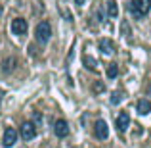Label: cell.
<instances>
[{"mask_svg": "<svg viewBox=\"0 0 151 148\" xmlns=\"http://www.w3.org/2000/svg\"><path fill=\"white\" fill-rule=\"evenodd\" d=\"M149 8H151V0H132L130 2V14L136 19H142L147 15Z\"/></svg>", "mask_w": 151, "mask_h": 148, "instance_id": "obj_1", "label": "cell"}, {"mask_svg": "<svg viewBox=\"0 0 151 148\" xmlns=\"http://www.w3.org/2000/svg\"><path fill=\"white\" fill-rule=\"evenodd\" d=\"M35 37H37L38 42H48L50 37H52V27L48 21H40L35 29Z\"/></svg>", "mask_w": 151, "mask_h": 148, "instance_id": "obj_2", "label": "cell"}, {"mask_svg": "<svg viewBox=\"0 0 151 148\" xmlns=\"http://www.w3.org/2000/svg\"><path fill=\"white\" fill-rule=\"evenodd\" d=\"M15 141H17V131L14 129V127H8L6 131H4V137H2V144L6 148H12L15 144Z\"/></svg>", "mask_w": 151, "mask_h": 148, "instance_id": "obj_3", "label": "cell"}, {"mask_svg": "<svg viewBox=\"0 0 151 148\" xmlns=\"http://www.w3.org/2000/svg\"><path fill=\"white\" fill-rule=\"evenodd\" d=\"M19 131H21V137L25 139V141H31V139L37 137V127H35V123H31V121H25Z\"/></svg>", "mask_w": 151, "mask_h": 148, "instance_id": "obj_4", "label": "cell"}, {"mask_svg": "<svg viewBox=\"0 0 151 148\" xmlns=\"http://www.w3.org/2000/svg\"><path fill=\"white\" fill-rule=\"evenodd\" d=\"M94 135H96L98 139H107L109 137V127H107V123L103 121V119H98L96 125H94Z\"/></svg>", "mask_w": 151, "mask_h": 148, "instance_id": "obj_5", "label": "cell"}, {"mask_svg": "<svg viewBox=\"0 0 151 148\" xmlns=\"http://www.w3.org/2000/svg\"><path fill=\"white\" fill-rule=\"evenodd\" d=\"M115 125H117V131H119V133H124V131L128 129V125H130V115L126 114V112H121V114L117 115Z\"/></svg>", "mask_w": 151, "mask_h": 148, "instance_id": "obj_6", "label": "cell"}, {"mask_svg": "<svg viewBox=\"0 0 151 148\" xmlns=\"http://www.w3.org/2000/svg\"><path fill=\"white\" fill-rule=\"evenodd\" d=\"M54 133L58 135L59 139H65L67 135H69V125H67L65 119H58V121L54 123Z\"/></svg>", "mask_w": 151, "mask_h": 148, "instance_id": "obj_7", "label": "cell"}, {"mask_svg": "<svg viewBox=\"0 0 151 148\" xmlns=\"http://www.w3.org/2000/svg\"><path fill=\"white\" fill-rule=\"evenodd\" d=\"M12 31H14V35H25L27 33V19L15 17L12 21Z\"/></svg>", "mask_w": 151, "mask_h": 148, "instance_id": "obj_8", "label": "cell"}, {"mask_svg": "<svg viewBox=\"0 0 151 148\" xmlns=\"http://www.w3.org/2000/svg\"><path fill=\"white\" fill-rule=\"evenodd\" d=\"M98 46H100V50L103 52V54H113L115 52V44L111 39H101L100 42H98Z\"/></svg>", "mask_w": 151, "mask_h": 148, "instance_id": "obj_9", "label": "cell"}, {"mask_svg": "<svg viewBox=\"0 0 151 148\" xmlns=\"http://www.w3.org/2000/svg\"><path fill=\"white\" fill-rule=\"evenodd\" d=\"M15 63H17V60L15 58H8L2 62V71L4 73H12V71L15 69Z\"/></svg>", "mask_w": 151, "mask_h": 148, "instance_id": "obj_10", "label": "cell"}, {"mask_svg": "<svg viewBox=\"0 0 151 148\" xmlns=\"http://www.w3.org/2000/svg\"><path fill=\"white\" fill-rule=\"evenodd\" d=\"M149 112H151V102L149 100H140V102H138V114L147 115Z\"/></svg>", "mask_w": 151, "mask_h": 148, "instance_id": "obj_11", "label": "cell"}, {"mask_svg": "<svg viewBox=\"0 0 151 148\" xmlns=\"http://www.w3.org/2000/svg\"><path fill=\"white\" fill-rule=\"evenodd\" d=\"M107 14H109V17H117L119 15V6L115 0H109L107 2Z\"/></svg>", "mask_w": 151, "mask_h": 148, "instance_id": "obj_12", "label": "cell"}, {"mask_svg": "<svg viewBox=\"0 0 151 148\" xmlns=\"http://www.w3.org/2000/svg\"><path fill=\"white\" fill-rule=\"evenodd\" d=\"M117 75H119V66L115 62L109 63V66H107V77H109V79H115Z\"/></svg>", "mask_w": 151, "mask_h": 148, "instance_id": "obj_13", "label": "cell"}, {"mask_svg": "<svg viewBox=\"0 0 151 148\" xmlns=\"http://www.w3.org/2000/svg\"><path fill=\"white\" fill-rule=\"evenodd\" d=\"M84 66H86V67H90L92 71H96V62H94L90 56H86V58H84Z\"/></svg>", "mask_w": 151, "mask_h": 148, "instance_id": "obj_14", "label": "cell"}, {"mask_svg": "<svg viewBox=\"0 0 151 148\" xmlns=\"http://www.w3.org/2000/svg\"><path fill=\"white\" fill-rule=\"evenodd\" d=\"M121 100H122V94L119 93V90H115V93L111 94V104H119Z\"/></svg>", "mask_w": 151, "mask_h": 148, "instance_id": "obj_15", "label": "cell"}, {"mask_svg": "<svg viewBox=\"0 0 151 148\" xmlns=\"http://www.w3.org/2000/svg\"><path fill=\"white\" fill-rule=\"evenodd\" d=\"M103 89H105V87H103V85H100V83H98V85H94V90H96V93H101Z\"/></svg>", "mask_w": 151, "mask_h": 148, "instance_id": "obj_16", "label": "cell"}, {"mask_svg": "<svg viewBox=\"0 0 151 148\" xmlns=\"http://www.w3.org/2000/svg\"><path fill=\"white\" fill-rule=\"evenodd\" d=\"M75 4H77V6H82V4H84V0H75Z\"/></svg>", "mask_w": 151, "mask_h": 148, "instance_id": "obj_17", "label": "cell"}, {"mask_svg": "<svg viewBox=\"0 0 151 148\" xmlns=\"http://www.w3.org/2000/svg\"><path fill=\"white\" fill-rule=\"evenodd\" d=\"M147 94L151 96V83H149V87H147Z\"/></svg>", "mask_w": 151, "mask_h": 148, "instance_id": "obj_18", "label": "cell"}, {"mask_svg": "<svg viewBox=\"0 0 151 148\" xmlns=\"http://www.w3.org/2000/svg\"><path fill=\"white\" fill-rule=\"evenodd\" d=\"M2 12H4V8H2V4H0V17H2Z\"/></svg>", "mask_w": 151, "mask_h": 148, "instance_id": "obj_19", "label": "cell"}]
</instances>
